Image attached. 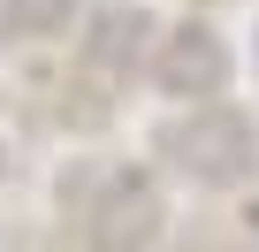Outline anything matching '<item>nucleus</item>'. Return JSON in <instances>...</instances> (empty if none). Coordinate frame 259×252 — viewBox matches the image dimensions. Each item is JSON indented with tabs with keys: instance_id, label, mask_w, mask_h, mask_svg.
<instances>
[{
	"instance_id": "nucleus-2",
	"label": "nucleus",
	"mask_w": 259,
	"mask_h": 252,
	"mask_svg": "<svg viewBox=\"0 0 259 252\" xmlns=\"http://www.w3.org/2000/svg\"><path fill=\"white\" fill-rule=\"evenodd\" d=\"M221 69H229V61H221L213 31H176L168 54H160V84H168V92H213Z\"/></svg>"
},
{
	"instance_id": "nucleus-1",
	"label": "nucleus",
	"mask_w": 259,
	"mask_h": 252,
	"mask_svg": "<svg viewBox=\"0 0 259 252\" xmlns=\"http://www.w3.org/2000/svg\"><path fill=\"white\" fill-rule=\"evenodd\" d=\"M168 161L191 168L198 184H236L251 168V130L236 115H198V122H176L168 130Z\"/></svg>"
}]
</instances>
